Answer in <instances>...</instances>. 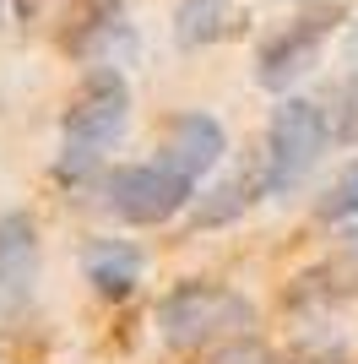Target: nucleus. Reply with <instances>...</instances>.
<instances>
[{"instance_id":"15","label":"nucleus","mask_w":358,"mask_h":364,"mask_svg":"<svg viewBox=\"0 0 358 364\" xmlns=\"http://www.w3.org/2000/svg\"><path fill=\"white\" fill-rule=\"evenodd\" d=\"M11 6H16V16H38L44 11V0H11Z\"/></svg>"},{"instance_id":"6","label":"nucleus","mask_w":358,"mask_h":364,"mask_svg":"<svg viewBox=\"0 0 358 364\" xmlns=\"http://www.w3.org/2000/svg\"><path fill=\"white\" fill-rule=\"evenodd\" d=\"M38 283V223L28 213L0 218V321H11Z\"/></svg>"},{"instance_id":"13","label":"nucleus","mask_w":358,"mask_h":364,"mask_svg":"<svg viewBox=\"0 0 358 364\" xmlns=\"http://www.w3.org/2000/svg\"><path fill=\"white\" fill-rule=\"evenodd\" d=\"M315 213L326 218V223H347V218H358V164H347L342 174L326 185V196L315 201Z\"/></svg>"},{"instance_id":"14","label":"nucleus","mask_w":358,"mask_h":364,"mask_svg":"<svg viewBox=\"0 0 358 364\" xmlns=\"http://www.w3.org/2000/svg\"><path fill=\"white\" fill-rule=\"evenodd\" d=\"M212 364H271L266 353L255 348V343H244V337H234V343H228V348H217L212 353Z\"/></svg>"},{"instance_id":"2","label":"nucleus","mask_w":358,"mask_h":364,"mask_svg":"<svg viewBox=\"0 0 358 364\" xmlns=\"http://www.w3.org/2000/svg\"><path fill=\"white\" fill-rule=\"evenodd\" d=\"M250 326H255V304L244 294L223 289V283H179L158 304V337L179 353L212 348V343H234Z\"/></svg>"},{"instance_id":"10","label":"nucleus","mask_w":358,"mask_h":364,"mask_svg":"<svg viewBox=\"0 0 358 364\" xmlns=\"http://www.w3.org/2000/svg\"><path fill=\"white\" fill-rule=\"evenodd\" d=\"M174 33H179L185 49H201L212 38H223L228 33V0H179Z\"/></svg>"},{"instance_id":"1","label":"nucleus","mask_w":358,"mask_h":364,"mask_svg":"<svg viewBox=\"0 0 358 364\" xmlns=\"http://www.w3.org/2000/svg\"><path fill=\"white\" fill-rule=\"evenodd\" d=\"M131 125V87L114 65H98V71L82 76V87L65 98V114H60V180H87V168H98L109 147L125 136Z\"/></svg>"},{"instance_id":"11","label":"nucleus","mask_w":358,"mask_h":364,"mask_svg":"<svg viewBox=\"0 0 358 364\" xmlns=\"http://www.w3.org/2000/svg\"><path fill=\"white\" fill-rule=\"evenodd\" d=\"M326 131H331V147H358V65L326 92Z\"/></svg>"},{"instance_id":"3","label":"nucleus","mask_w":358,"mask_h":364,"mask_svg":"<svg viewBox=\"0 0 358 364\" xmlns=\"http://www.w3.org/2000/svg\"><path fill=\"white\" fill-rule=\"evenodd\" d=\"M331 147L326 131V109L310 104V98H283L271 109L266 125V152H261V180H266V196H293L298 185L315 174L320 152Z\"/></svg>"},{"instance_id":"7","label":"nucleus","mask_w":358,"mask_h":364,"mask_svg":"<svg viewBox=\"0 0 358 364\" xmlns=\"http://www.w3.org/2000/svg\"><path fill=\"white\" fill-rule=\"evenodd\" d=\"M76 60L87 65H109L114 44H131V22H125V0H76L65 16V38Z\"/></svg>"},{"instance_id":"5","label":"nucleus","mask_w":358,"mask_h":364,"mask_svg":"<svg viewBox=\"0 0 358 364\" xmlns=\"http://www.w3.org/2000/svg\"><path fill=\"white\" fill-rule=\"evenodd\" d=\"M331 28H337V22H331L326 11H315V16L288 22L277 38H266L261 55H255V76H261V87L288 92L298 76H310L315 65H320V49H326V33Z\"/></svg>"},{"instance_id":"9","label":"nucleus","mask_w":358,"mask_h":364,"mask_svg":"<svg viewBox=\"0 0 358 364\" xmlns=\"http://www.w3.org/2000/svg\"><path fill=\"white\" fill-rule=\"evenodd\" d=\"M82 272H87L98 299H131L136 283H141V250L125 240H98L82 256Z\"/></svg>"},{"instance_id":"4","label":"nucleus","mask_w":358,"mask_h":364,"mask_svg":"<svg viewBox=\"0 0 358 364\" xmlns=\"http://www.w3.org/2000/svg\"><path fill=\"white\" fill-rule=\"evenodd\" d=\"M195 196V180L179 174L174 164L152 158V164H119L104 174V201L119 223H136V228H152V223H168L174 213H185Z\"/></svg>"},{"instance_id":"8","label":"nucleus","mask_w":358,"mask_h":364,"mask_svg":"<svg viewBox=\"0 0 358 364\" xmlns=\"http://www.w3.org/2000/svg\"><path fill=\"white\" fill-rule=\"evenodd\" d=\"M223 152H228L223 125L212 120V114H201V109H185V114H174V120H168L158 158H163V164H174L179 174L201 180V174H212V168L223 164Z\"/></svg>"},{"instance_id":"16","label":"nucleus","mask_w":358,"mask_h":364,"mask_svg":"<svg viewBox=\"0 0 358 364\" xmlns=\"http://www.w3.org/2000/svg\"><path fill=\"white\" fill-rule=\"evenodd\" d=\"M0 11H6V0H0Z\"/></svg>"},{"instance_id":"12","label":"nucleus","mask_w":358,"mask_h":364,"mask_svg":"<svg viewBox=\"0 0 358 364\" xmlns=\"http://www.w3.org/2000/svg\"><path fill=\"white\" fill-rule=\"evenodd\" d=\"M255 196H266V180H261V174H234V180L217 185L212 196H201V207H195V223H223V218L244 213Z\"/></svg>"}]
</instances>
